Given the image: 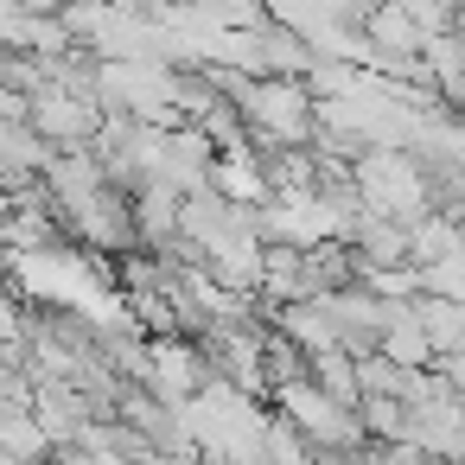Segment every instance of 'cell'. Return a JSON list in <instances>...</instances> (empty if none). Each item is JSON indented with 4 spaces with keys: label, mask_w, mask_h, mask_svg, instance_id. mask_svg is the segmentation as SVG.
<instances>
[{
    "label": "cell",
    "mask_w": 465,
    "mask_h": 465,
    "mask_svg": "<svg viewBox=\"0 0 465 465\" xmlns=\"http://www.w3.org/2000/svg\"><path fill=\"white\" fill-rule=\"evenodd\" d=\"M414 319H420L427 344H440V351H459V344H465V312H459V300H427Z\"/></svg>",
    "instance_id": "cell-1"
}]
</instances>
